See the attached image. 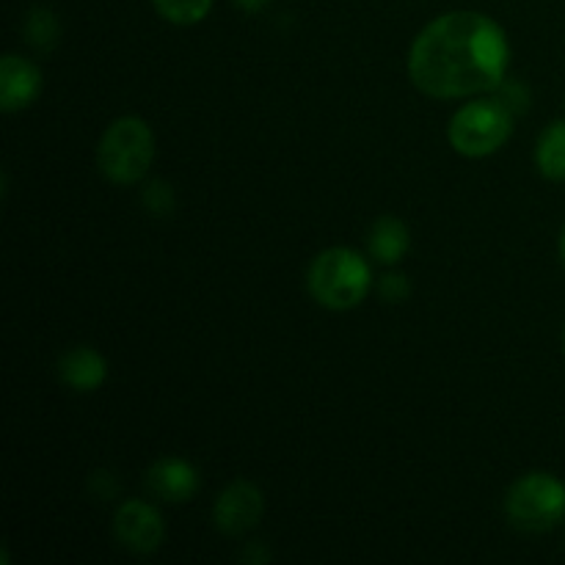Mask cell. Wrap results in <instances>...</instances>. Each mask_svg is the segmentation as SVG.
I'll use <instances>...</instances> for the list:
<instances>
[{
	"label": "cell",
	"mask_w": 565,
	"mask_h": 565,
	"mask_svg": "<svg viewBox=\"0 0 565 565\" xmlns=\"http://www.w3.org/2000/svg\"><path fill=\"white\" fill-rule=\"evenodd\" d=\"M511 42L500 22L480 11H447L430 20L408 50V77L436 99L494 92L508 75Z\"/></svg>",
	"instance_id": "1"
},
{
	"label": "cell",
	"mask_w": 565,
	"mask_h": 565,
	"mask_svg": "<svg viewBox=\"0 0 565 565\" xmlns=\"http://www.w3.org/2000/svg\"><path fill=\"white\" fill-rule=\"evenodd\" d=\"M307 287L323 309L348 312L373 290V268L364 254L348 246H331L323 248L309 265Z\"/></svg>",
	"instance_id": "2"
},
{
	"label": "cell",
	"mask_w": 565,
	"mask_h": 565,
	"mask_svg": "<svg viewBox=\"0 0 565 565\" xmlns=\"http://www.w3.org/2000/svg\"><path fill=\"white\" fill-rule=\"evenodd\" d=\"M154 160V132L141 116H119L105 127L97 143L99 174L114 185H136Z\"/></svg>",
	"instance_id": "3"
},
{
	"label": "cell",
	"mask_w": 565,
	"mask_h": 565,
	"mask_svg": "<svg viewBox=\"0 0 565 565\" xmlns=\"http://www.w3.org/2000/svg\"><path fill=\"white\" fill-rule=\"evenodd\" d=\"M513 119L516 114L491 94L461 105L447 125V138L463 158H489L511 141Z\"/></svg>",
	"instance_id": "4"
},
{
	"label": "cell",
	"mask_w": 565,
	"mask_h": 565,
	"mask_svg": "<svg viewBox=\"0 0 565 565\" xmlns=\"http://www.w3.org/2000/svg\"><path fill=\"white\" fill-rule=\"evenodd\" d=\"M505 513L522 533H546L565 519V483L550 472H527L508 489Z\"/></svg>",
	"instance_id": "5"
},
{
	"label": "cell",
	"mask_w": 565,
	"mask_h": 565,
	"mask_svg": "<svg viewBox=\"0 0 565 565\" xmlns=\"http://www.w3.org/2000/svg\"><path fill=\"white\" fill-rule=\"evenodd\" d=\"M265 516V494L259 486L252 480H232L213 505V522L215 530L230 539H241V535L252 533L259 527Z\"/></svg>",
	"instance_id": "6"
},
{
	"label": "cell",
	"mask_w": 565,
	"mask_h": 565,
	"mask_svg": "<svg viewBox=\"0 0 565 565\" xmlns=\"http://www.w3.org/2000/svg\"><path fill=\"white\" fill-rule=\"evenodd\" d=\"M114 535L127 552L152 555L166 539L163 516L154 505L143 500H127L114 513Z\"/></svg>",
	"instance_id": "7"
},
{
	"label": "cell",
	"mask_w": 565,
	"mask_h": 565,
	"mask_svg": "<svg viewBox=\"0 0 565 565\" xmlns=\"http://www.w3.org/2000/svg\"><path fill=\"white\" fill-rule=\"evenodd\" d=\"M42 94V72L33 61L9 53L0 61V110H25Z\"/></svg>",
	"instance_id": "8"
},
{
	"label": "cell",
	"mask_w": 565,
	"mask_h": 565,
	"mask_svg": "<svg viewBox=\"0 0 565 565\" xmlns=\"http://www.w3.org/2000/svg\"><path fill=\"white\" fill-rule=\"evenodd\" d=\"M143 483L152 497L163 502H188L199 491V472L191 461L177 456L158 458L143 475Z\"/></svg>",
	"instance_id": "9"
},
{
	"label": "cell",
	"mask_w": 565,
	"mask_h": 565,
	"mask_svg": "<svg viewBox=\"0 0 565 565\" xmlns=\"http://www.w3.org/2000/svg\"><path fill=\"white\" fill-rule=\"evenodd\" d=\"M58 381L75 392H94L108 381V362L94 348L77 345L58 359Z\"/></svg>",
	"instance_id": "10"
},
{
	"label": "cell",
	"mask_w": 565,
	"mask_h": 565,
	"mask_svg": "<svg viewBox=\"0 0 565 565\" xmlns=\"http://www.w3.org/2000/svg\"><path fill=\"white\" fill-rule=\"evenodd\" d=\"M412 248V232L395 215H381L370 230L367 252L375 263L381 265H397Z\"/></svg>",
	"instance_id": "11"
},
{
	"label": "cell",
	"mask_w": 565,
	"mask_h": 565,
	"mask_svg": "<svg viewBox=\"0 0 565 565\" xmlns=\"http://www.w3.org/2000/svg\"><path fill=\"white\" fill-rule=\"evenodd\" d=\"M535 166L552 182H565V119L552 121L535 141Z\"/></svg>",
	"instance_id": "12"
},
{
	"label": "cell",
	"mask_w": 565,
	"mask_h": 565,
	"mask_svg": "<svg viewBox=\"0 0 565 565\" xmlns=\"http://www.w3.org/2000/svg\"><path fill=\"white\" fill-rule=\"evenodd\" d=\"M22 33H25V42L36 53H50L61 42V20L47 6H33V9H28L25 20H22Z\"/></svg>",
	"instance_id": "13"
},
{
	"label": "cell",
	"mask_w": 565,
	"mask_h": 565,
	"mask_svg": "<svg viewBox=\"0 0 565 565\" xmlns=\"http://www.w3.org/2000/svg\"><path fill=\"white\" fill-rule=\"evenodd\" d=\"M158 14L174 25H196L213 9V0H152Z\"/></svg>",
	"instance_id": "14"
},
{
	"label": "cell",
	"mask_w": 565,
	"mask_h": 565,
	"mask_svg": "<svg viewBox=\"0 0 565 565\" xmlns=\"http://www.w3.org/2000/svg\"><path fill=\"white\" fill-rule=\"evenodd\" d=\"M141 202L152 215H169L177 204L174 188H171L166 180H152L147 188H143Z\"/></svg>",
	"instance_id": "15"
},
{
	"label": "cell",
	"mask_w": 565,
	"mask_h": 565,
	"mask_svg": "<svg viewBox=\"0 0 565 565\" xmlns=\"http://www.w3.org/2000/svg\"><path fill=\"white\" fill-rule=\"evenodd\" d=\"M491 94H494L500 103H505L516 116L524 114V110L533 105V94H530V88L524 86L522 81H511V77H505V81H502Z\"/></svg>",
	"instance_id": "16"
},
{
	"label": "cell",
	"mask_w": 565,
	"mask_h": 565,
	"mask_svg": "<svg viewBox=\"0 0 565 565\" xmlns=\"http://www.w3.org/2000/svg\"><path fill=\"white\" fill-rule=\"evenodd\" d=\"M379 296L384 298L386 303H403L408 296H412V281H408L406 274L401 270H390L379 279Z\"/></svg>",
	"instance_id": "17"
},
{
	"label": "cell",
	"mask_w": 565,
	"mask_h": 565,
	"mask_svg": "<svg viewBox=\"0 0 565 565\" xmlns=\"http://www.w3.org/2000/svg\"><path fill=\"white\" fill-rule=\"evenodd\" d=\"M88 489H92L99 500H110V497L119 494V483H116L114 475L105 472V469H99V472L92 475V480H88Z\"/></svg>",
	"instance_id": "18"
},
{
	"label": "cell",
	"mask_w": 565,
	"mask_h": 565,
	"mask_svg": "<svg viewBox=\"0 0 565 565\" xmlns=\"http://www.w3.org/2000/svg\"><path fill=\"white\" fill-rule=\"evenodd\" d=\"M232 3L237 6V9L248 11V14H254V11H263L265 6L270 3V0H232Z\"/></svg>",
	"instance_id": "19"
},
{
	"label": "cell",
	"mask_w": 565,
	"mask_h": 565,
	"mask_svg": "<svg viewBox=\"0 0 565 565\" xmlns=\"http://www.w3.org/2000/svg\"><path fill=\"white\" fill-rule=\"evenodd\" d=\"M561 259H563V265H565V226H563V232H561Z\"/></svg>",
	"instance_id": "20"
},
{
	"label": "cell",
	"mask_w": 565,
	"mask_h": 565,
	"mask_svg": "<svg viewBox=\"0 0 565 565\" xmlns=\"http://www.w3.org/2000/svg\"><path fill=\"white\" fill-rule=\"evenodd\" d=\"M563 348H565V326H563Z\"/></svg>",
	"instance_id": "21"
}]
</instances>
